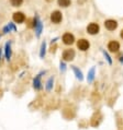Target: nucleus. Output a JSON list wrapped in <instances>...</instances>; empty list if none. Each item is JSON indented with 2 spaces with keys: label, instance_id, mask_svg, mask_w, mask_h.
I'll return each instance as SVG.
<instances>
[{
  "label": "nucleus",
  "instance_id": "f257e3e1",
  "mask_svg": "<svg viewBox=\"0 0 123 130\" xmlns=\"http://www.w3.org/2000/svg\"><path fill=\"white\" fill-rule=\"evenodd\" d=\"M44 74H46V71L45 70H42V71H40L39 73L34 77L33 81H32V85H33V89L35 90V91H42V90H43L42 77Z\"/></svg>",
  "mask_w": 123,
  "mask_h": 130
},
{
  "label": "nucleus",
  "instance_id": "f03ea898",
  "mask_svg": "<svg viewBox=\"0 0 123 130\" xmlns=\"http://www.w3.org/2000/svg\"><path fill=\"white\" fill-rule=\"evenodd\" d=\"M33 27L35 30V35H36V37H40L43 32V22L41 21V19H40V17L35 15L34 19H33Z\"/></svg>",
  "mask_w": 123,
  "mask_h": 130
},
{
  "label": "nucleus",
  "instance_id": "7ed1b4c3",
  "mask_svg": "<svg viewBox=\"0 0 123 130\" xmlns=\"http://www.w3.org/2000/svg\"><path fill=\"white\" fill-rule=\"evenodd\" d=\"M3 55H5V59L7 61L11 60V57H12V41H8L5 44V47H3Z\"/></svg>",
  "mask_w": 123,
  "mask_h": 130
},
{
  "label": "nucleus",
  "instance_id": "20e7f679",
  "mask_svg": "<svg viewBox=\"0 0 123 130\" xmlns=\"http://www.w3.org/2000/svg\"><path fill=\"white\" fill-rule=\"evenodd\" d=\"M75 56H76V53H75V50L71 48L65 49L63 52V55H61L64 61H73L75 59Z\"/></svg>",
  "mask_w": 123,
  "mask_h": 130
},
{
  "label": "nucleus",
  "instance_id": "39448f33",
  "mask_svg": "<svg viewBox=\"0 0 123 130\" xmlns=\"http://www.w3.org/2000/svg\"><path fill=\"white\" fill-rule=\"evenodd\" d=\"M51 21L54 24H59L61 21H63V13L58 10H55L51 13Z\"/></svg>",
  "mask_w": 123,
  "mask_h": 130
},
{
  "label": "nucleus",
  "instance_id": "423d86ee",
  "mask_svg": "<svg viewBox=\"0 0 123 130\" xmlns=\"http://www.w3.org/2000/svg\"><path fill=\"white\" fill-rule=\"evenodd\" d=\"M87 33L90 34V35H97L100 32V26L98 23H95V22H91L90 24H88L87 26Z\"/></svg>",
  "mask_w": 123,
  "mask_h": 130
},
{
  "label": "nucleus",
  "instance_id": "0eeeda50",
  "mask_svg": "<svg viewBox=\"0 0 123 130\" xmlns=\"http://www.w3.org/2000/svg\"><path fill=\"white\" fill-rule=\"evenodd\" d=\"M77 48L81 52H87L90 48V43L88 39L86 38H80L79 41H77Z\"/></svg>",
  "mask_w": 123,
  "mask_h": 130
},
{
  "label": "nucleus",
  "instance_id": "6e6552de",
  "mask_svg": "<svg viewBox=\"0 0 123 130\" xmlns=\"http://www.w3.org/2000/svg\"><path fill=\"white\" fill-rule=\"evenodd\" d=\"M12 20H13V22H16L18 24H21L27 20V18H25V14L23 12L18 11V12H14L12 14Z\"/></svg>",
  "mask_w": 123,
  "mask_h": 130
},
{
  "label": "nucleus",
  "instance_id": "1a4fd4ad",
  "mask_svg": "<svg viewBox=\"0 0 123 130\" xmlns=\"http://www.w3.org/2000/svg\"><path fill=\"white\" fill-rule=\"evenodd\" d=\"M104 27L107 28L108 31H114V30H117V27H118V22L115 20H112V19H109V20H106L104 21Z\"/></svg>",
  "mask_w": 123,
  "mask_h": 130
},
{
  "label": "nucleus",
  "instance_id": "9d476101",
  "mask_svg": "<svg viewBox=\"0 0 123 130\" xmlns=\"http://www.w3.org/2000/svg\"><path fill=\"white\" fill-rule=\"evenodd\" d=\"M108 49H109V52H111V53H118L119 50H120V43L112 39V41L108 43Z\"/></svg>",
  "mask_w": 123,
  "mask_h": 130
},
{
  "label": "nucleus",
  "instance_id": "9b49d317",
  "mask_svg": "<svg viewBox=\"0 0 123 130\" xmlns=\"http://www.w3.org/2000/svg\"><path fill=\"white\" fill-rule=\"evenodd\" d=\"M61 41L65 45H71L75 43V36L71 33H65L61 37Z\"/></svg>",
  "mask_w": 123,
  "mask_h": 130
},
{
  "label": "nucleus",
  "instance_id": "f8f14e48",
  "mask_svg": "<svg viewBox=\"0 0 123 130\" xmlns=\"http://www.w3.org/2000/svg\"><path fill=\"white\" fill-rule=\"evenodd\" d=\"M101 120H102V115H101L99 111H97L91 118V126L92 127H97V126L100 125Z\"/></svg>",
  "mask_w": 123,
  "mask_h": 130
},
{
  "label": "nucleus",
  "instance_id": "ddd939ff",
  "mask_svg": "<svg viewBox=\"0 0 123 130\" xmlns=\"http://www.w3.org/2000/svg\"><path fill=\"white\" fill-rule=\"evenodd\" d=\"M10 32H17V26L16 24L12 23V22H9L7 25H5L2 28V33L3 34H8Z\"/></svg>",
  "mask_w": 123,
  "mask_h": 130
},
{
  "label": "nucleus",
  "instance_id": "4468645a",
  "mask_svg": "<svg viewBox=\"0 0 123 130\" xmlns=\"http://www.w3.org/2000/svg\"><path fill=\"white\" fill-rule=\"evenodd\" d=\"M54 82H55V77H54V75L50 77L48 80L46 81V83H45V90H46L47 92H52V91H53Z\"/></svg>",
  "mask_w": 123,
  "mask_h": 130
},
{
  "label": "nucleus",
  "instance_id": "2eb2a0df",
  "mask_svg": "<svg viewBox=\"0 0 123 130\" xmlns=\"http://www.w3.org/2000/svg\"><path fill=\"white\" fill-rule=\"evenodd\" d=\"M95 78H96V67H91L90 70L88 71V74H87V81H88V83H92Z\"/></svg>",
  "mask_w": 123,
  "mask_h": 130
},
{
  "label": "nucleus",
  "instance_id": "dca6fc26",
  "mask_svg": "<svg viewBox=\"0 0 123 130\" xmlns=\"http://www.w3.org/2000/svg\"><path fill=\"white\" fill-rule=\"evenodd\" d=\"M71 70H73L75 77L77 78L79 81H82V80H84V74H82V71L79 69V68H77L76 66H73V67H71Z\"/></svg>",
  "mask_w": 123,
  "mask_h": 130
},
{
  "label": "nucleus",
  "instance_id": "f3484780",
  "mask_svg": "<svg viewBox=\"0 0 123 130\" xmlns=\"http://www.w3.org/2000/svg\"><path fill=\"white\" fill-rule=\"evenodd\" d=\"M45 54H46V42H42L41 44V47H40V58H44L45 57Z\"/></svg>",
  "mask_w": 123,
  "mask_h": 130
},
{
  "label": "nucleus",
  "instance_id": "a211bd4d",
  "mask_svg": "<svg viewBox=\"0 0 123 130\" xmlns=\"http://www.w3.org/2000/svg\"><path fill=\"white\" fill-rule=\"evenodd\" d=\"M57 5L61 8H68L71 5V0H57Z\"/></svg>",
  "mask_w": 123,
  "mask_h": 130
},
{
  "label": "nucleus",
  "instance_id": "6ab92c4d",
  "mask_svg": "<svg viewBox=\"0 0 123 130\" xmlns=\"http://www.w3.org/2000/svg\"><path fill=\"white\" fill-rule=\"evenodd\" d=\"M101 53L103 54V57H104V58H106V60L108 61V63H109V64H112V62H113V61H112V58L110 57L109 54H108V53L106 52V50L102 49V48H101Z\"/></svg>",
  "mask_w": 123,
  "mask_h": 130
},
{
  "label": "nucleus",
  "instance_id": "aec40b11",
  "mask_svg": "<svg viewBox=\"0 0 123 130\" xmlns=\"http://www.w3.org/2000/svg\"><path fill=\"white\" fill-rule=\"evenodd\" d=\"M10 3H11L12 7H16V8H18V7L22 6L23 0H10Z\"/></svg>",
  "mask_w": 123,
  "mask_h": 130
},
{
  "label": "nucleus",
  "instance_id": "412c9836",
  "mask_svg": "<svg viewBox=\"0 0 123 130\" xmlns=\"http://www.w3.org/2000/svg\"><path fill=\"white\" fill-rule=\"evenodd\" d=\"M66 69H67V67H66V63H65V61L64 60L60 61V62H59V71L61 72V73H64V72L66 71Z\"/></svg>",
  "mask_w": 123,
  "mask_h": 130
},
{
  "label": "nucleus",
  "instance_id": "4be33fe9",
  "mask_svg": "<svg viewBox=\"0 0 123 130\" xmlns=\"http://www.w3.org/2000/svg\"><path fill=\"white\" fill-rule=\"evenodd\" d=\"M3 58H5V55H3V48H0V63L3 61Z\"/></svg>",
  "mask_w": 123,
  "mask_h": 130
},
{
  "label": "nucleus",
  "instance_id": "5701e85b",
  "mask_svg": "<svg viewBox=\"0 0 123 130\" xmlns=\"http://www.w3.org/2000/svg\"><path fill=\"white\" fill-rule=\"evenodd\" d=\"M118 59H119V61H120V62L123 64V54H120V55H119Z\"/></svg>",
  "mask_w": 123,
  "mask_h": 130
},
{
  "label": "nucleus",
  "instance_id": "b1692460",
  "mask_svg": "<svg viewBox=\"0 0 123 130\" xmlns=\"http://www.w3.org/2000/svg\"><path fill=\"white\" fill-rule=\"evenodd\" d=\"M120 37H121V38L123 39V30L121 31V33H120Z\"/></svg>",
  "mask_w": 123,
  "mask_h": 130
},
{
  "label": "nucleus",
  "instance_id": "393cba45",
  "mask_svg": "<svg viewBox=\"0 0 123 130\" xmlns=\"http://www.w3.org/2000/svg\"><path fill=\"white\" fill-rule=\"evenodd\" d=\"M45 1H46V2H53L54 0H45Z\"/></svg>",
  "mask_w": 123,
  "mask_h": 130
},
{
  "label": "nucleus",
  "instance_id": "a878e982",
  "mask_svg": "<svg viewBox=\"0 0 123 130\" xmlns=\"http://www.w3.org/2000/svg\"><path fill=\"white\" fill-rule=\"evenodd\" d=\"M0 38H1V34H0Z\"/></svg>",
  "mask_w": 123,
  "mask_h": 130
}]
</instances>
